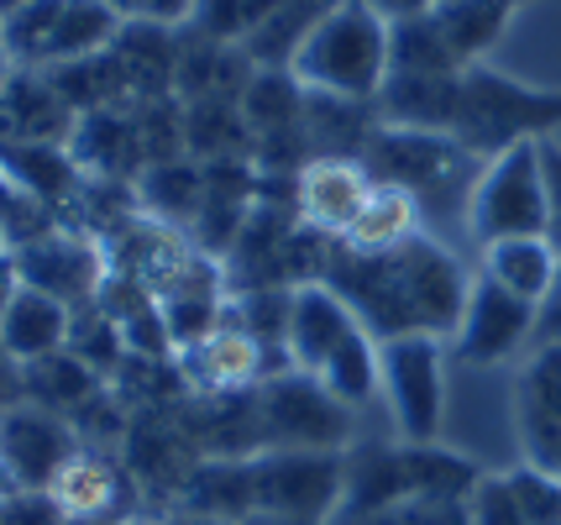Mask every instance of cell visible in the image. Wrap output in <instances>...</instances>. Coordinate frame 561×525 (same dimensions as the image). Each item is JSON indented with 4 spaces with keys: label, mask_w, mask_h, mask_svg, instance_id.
I'll return each mask as SVG.
<instances>
[{
    "label": "cell",
    "mask_w": 561,
    "mask_h": 525,
    "mask_svg": "<svg viewBox=\"0 0 561 525\" xmlns=\"http://www.w3.org/2000/svg\"><path fill=\"white\" fill-rule=\"evenodd\" d=\"M73 452H79L73 425L58 410H48V404L0 410V457H5V468L16 473L22 489H48Z\"/></svg>",
    "instance_id": "7c38bea8"
},
{
    "label": "cell",
    "mask_w": 561,
    "mask_h": 525,
    "mask_svg": "<svg viewBox=\"0 0 561 525\" xmlns=\"http://www.w3.org/2000/svg\"><path fill=\"white\" fill-rule=\"evenodd\" d=\"M483 278H493L499 289H510V295H519V300H530L540 310L561 278V252L546 237L493 242V248H483Z\"/></svg>",
    "instance_id": "7402d4cb"
},
{
    "label": "cell",
    "mask_w": 561,
    "mask_h": 525,
    "mask_svg": "<svg viewBox=\"0 0 561 525\" xmlns=\"http://www.w3.org/2000/svg\"><path fill=\"white\" fill-rule=\"evenodd\" d=\"M122 16L100 0H32L5 22V58L16 69H64L79 58H95L122 37Z\"/></svg>",
    "instance_id": "277c9868"
},
{
    "label": "cell",
    "mask_w": 561,
    "mask_h": 525,
    "mask_svg": "<svg viewBox=\"0 0 561 525\" xmlns=\"http://www.w3.org/2000/svg\"><path fill=\"white\" fill-rule=\"evenodd\" d=\"M467 521L472 525H530L510 478H478V489L467 494Z\"/></svg>",
    "instance_id": "836d02e7"
},
{
    "label": "cell",
    "mask_w": 561,
    "mask_h": 525,
    "mask_svg": "<svg viewBox=\"0 0 561 525\" xmlns=\"http://www.w3.org/2000/svg\"><path fill=\"white\" fill-rule=\"evenodd\" d=\"M48 494L58 500V510H64L69 521H95V515H122L126 483L105 452L79 447L69 463H64V473L48 483Z\"/></svg>",
    "instance_id": "cb8c5ba5"
},
{
    "label": "cell",
    "mask_w": 561,
    "mask_h": 525,
    "mask_svg": "<svg viewBox=\"0 0 561 525\" xmlns=\"http://www.w3.org/2000/svg\"><path fill=\"white\" fill-rule=\"evenodd\" d=\"M11 75H16V64H11V58H0V95H5V84H11Z\"/></svg>",
    "instance_id": "f6af8a7d"
},
{
    "label": "cell",
    "mask_w": 561,
    "mask_h": 525,
    "mask_svg": "<svg viewBox=\"0 0 561 525\" xmlns=\"http://www.w3.org/2000/svg\"><path fill=\"white\" fill-rule=\"evenodd\" d=\"M69 525H126L122 515H95V521H69Z\"/></svg>",
    "instance_id": "bcb514c9"
},
{
    "label": "cell",
    "mask_w": 561,
    "mask_h": 525,
    "mask_svg": "<svg viewBox=\"0 0 561 525\" xmlns=\"http://www.w3.org/2000/svg\"><path fill=\"white\" fill-rule=\"evenodd\" d=\"M0 525H69L48 489H22L11 504H0Z\"/></svg>",
    "instance_id": "d590c367"
},
{
    "label": "cell",
    "mask_w": 561,
    "mask_h": 525,
    "mask_svg": "<svg viewBox=\"0 0 561 525\" xmlns=\"http://www.w3.org/2000/svg\"><path fill=\"white\" fill-rule=\"evenodd\" d=\"M0 258H11V242H5V231H0Z\"/></svg>",
    "instance_id": "7dc6e473"
},
{
    "label": "cell",
    "mask_w": 561,
    "mask_h": 525,
    "mask_svg": "<svg viewBox=\"0 0 561 525\" xmlns=\"http://www.w3.org/2000/svg\"><path fill=\"white\" fill-rule=\"evenodd\" d=\"M331 525H472L467 500H399L373 515H336Z\"/></svg>",
    "instance_id": "d6a6232c"
},
{
    "label": "cell",
    "mask_w": 561,
    "mask_h": 525,
    "mask_svg": "<svg viewBox=\"0 0 561 525\" xmlns=\"http://www.w3.org/2000/svg\"><path fill=\"white\" fill-rule=\"evenodd\" d=\"M257 436L263 452H346L352 410L316 374H278L257 395Z\"/></svg>",
    "instance_id": "8992f818"
},
{
    "label": "cell",
    "mask_w": 561,
    "mask_h": 525,
    "mask_svg": "<svg viewBox=\"0 0 561 525\" xmlns=\"http://www.w3.org/2000/svg\"><path fill=\"white\" fill-rule=\"evenodd\" d=\"M546 142V137H540ZM540 142H514L478 174L467 195V231L493 248L510 237H546V174H540Z\"/></svg>",
    "instance_id": "5b68a950"
},
{
    "label": "cell",
    "mask_w": 561,
    "mask_h": 525,
    "mask_svg": "<svg viewBox=\"0 0 561 525\" xmlns=\"http://www.w3.org/2000/svg\"><path fill=\"white\" fill-rule=\"evenodd\" d=\"M346 494V452H257L252 504L299 521H336Z\"/></svg>",
    "instance_id": "ba28073f"
},
{
    "label": "cell",
    "mask_w": 561,
    "mask_h": 525,
    "mask_svg": "<svg viewBox=\"0 0 561 525\" xmlns=\"http://www.w3.org/2000/svg\"><path fill=\"white\" fill-rule=\"evenodd\" d=\"M289 75L316 95L378 101L389 79V16H378L367 0H336L299 43Z\"/></svg>",
    "instance_id": "7a4b0ae2"
},
{
    "label": "cell",
    "mask_w": 561,
    "mask_h": 525,
    "mask_svg": "<svg viewBox=\"0 0 561 525\" xmlns=\"http://www.w3.org/2000/svg\"><path fill=\"white\" fill-rule=\"evenodd\" d=\"M367 195H373V174L357 158H310L294 174V216L325 237H336V242L352 231Z\"/></svg>",
    "instance_id": "5bb4252c"
},
{
    "label": "cell",
    "mask_w": 561,
    "mask_h": 525,
    "mask_svg": "<svg viewBox=\"0 0 561 525\" xmlns=\"http://www.w3.org/2000/svg\"><path fill=\"white\" fill-rule=\"evenodd\" d=\"M26 5H32V0H0V22H11V16L26 11Z\"/></svg>",
    "instance_id": "ee69618b"
},
{
    "label": "cell",
    "mask_w": 561,
    "mask_h": 525,
    "mask_svg": "<svg viewBox=\"0 0 561 525\" xmlns=\"http://www.w3.org/2000/svg\"><path fill=\"white\" fill-rule=\"evenodd\" d=\"M389 75H462V64L451 58L431 11L389 22Z\"/></svg>",
    "instance_id": "f546056e"
},
{
    "label": "cell",
    "mask_w": 561,
    "mask_h": 525,
    "mask_svg": "<svg viewBox=\"0 0 561 525\" xmlns=\"http://www.w3.org/2000/svg\"><path fill=\"white\" fill-rule=\"evenodd\" d=\"M0 169L5 179L26 190V195H37L43 205H69L79 201V190H84V169L73 163L69 148H58V142H5L0 148Z\"/></svg>",
    "instance_id": "603a6c76"
},
{
    "label": "cell",
    "mask_w": 561,
    "mask_h": 525,
    "mask_svg": "<svg viewBox=\"0 0 561 525\" xmlns=\"http://www.w3.org/2000/svg\"><path fill=\"white\" fill-rule=\"evenodd\" d=\"M514 5H519V0H436L431 22L440 26L451 58H457L462 69H472V64H483V53L504 37Z\"/></svg>",
    "instance_id": "d4e9b609"
},
{
    "label": "cell",
    "mask_w": 561,
    "mask_h": 525,
    "mask_svg": "<svg viewBox=\"0 0 561 525\" xmlns=\"http://www.w3.org/2000/svg\"><path fill=\"white\" fill-rule=\"evenodd\" d=\"M32 374V384H37V404H48V410H69V404H79L84 395H90V374L95 368H84L79 357H43V363H32L26 368Z\"/></svg>",
    "instance_id": "1f68e13d"
},
{
    "label": "cell",
    "mask_w": 561,
    "mask_h": 525,
    "mask_svg": "<svg viewBox=\"0 0 561 525\" xmlns=\"http://www.w3.org/2000/svg\"><path fill=\"white\" fill-rule=\"evenodd\" d=\"M462 75H389L378 90V122L410 126V132H446L457 126Z\"/></svg>",
    "instance_id": "ac0fdd59"
},
{
    "label": "cell",
    "mask_w": 561,
    "mask_h": 525,
    "mask_svg": "<svg viewBox=\"0 0 561 525\" xmlns=\"http://www.w3.org/2000/svg\"><path fill=\"white\" fill-rule=\"evenodd\" d=\"M352 331H363L357 310L331 289V284H299L289 316V363L299 374H320L331 352L342 347Z\"/></svg>",
    "instance_id": "2e32d148"
},
{
    "label": "cell",
    "mask_w": 561,
    "mask_h": 525,
    "mask_svg": "<svg viewBox=\"0 0 561 525\" xmlns=\"http://www.w3.org/2000/svg\"><path fill=\"white\" fill-rule=\"evenodd\" d=\"M378 336L373 331H352L342 347L331 352V363L320 368V384L336 395V400L346 404V410H357V404H367L373 395H378V384H383V368H378Z\"/></svg>",
    "instance_id": "f1b7e54d"
},
{
    "label": "cell",
    "mask_w": 561,
    "mask_h": 525,
    "mask_svg": "<svg viewBox=\"0 0 561 525\" xmlns=\"http://www.w3.org/2000/svg\"><path fill=\"white\" fill-rule=\"evenodd\" d=\"M278 5H284V0H195L190 26H195V32H205V37H216V43L242 48L247 37L268 22Z\"/></svg>",
    "instance_id": "4dcf8cb0"
},
{
    "label": "cell",
    "mask_w": 561,
    "mask_h": 525,
    "mask_svg": "<svg viewBox=\"0 0 561 525\" xmlns=\"http://www.w3.org/2000/svg\"><path fill=\"white\" fill-rule=\"evenodd\" d=\"M16 494H22V483H16V473L5 468V457H0V504H11Z\"/></svg>",
    "instance_id": "b9f144b4"
},
{
    "label": "cell",
    "mask_w": 561,
    "mask_h": 525,
    "mask_svg": "<svg viewBox=\"0 0 561 525\" xmlns=\"http://www.w3.org/2000/svg\"><path fill=\"white\" fill-rule=\"evenodd\" d=\"M163 525H237V521H216V515H190V510H179V515Z\"/></svg>",
    "instance_id": "7bdbcfd3"
},
{
    "label": "cell",
    "mask_w": 561,
    "mask_h": 525,
    "mask_svg": "<svg viewBox=\"0 0 561 525\" xmlns=\"http://www.w3.org/2000/svg\"><path fill=\"white\" fill-rule=\"evenodd\" d=\"M383 368V400H389L399 442L431 447L440 436V410H446V352L440 336H393L378 347Z\"/></svg>",
    "instance_id": "52a82bcc"
},
{
    "label": "cell",
    "mask_w": 561,
    "mask_h": 525,
    "mask_svg": "<svg viewBox=\"0 0 561 525\" xmlns=\"http://www.w3.org/2000/svg\"><path fill=\"white\" fill-rule=\"evenodd\" d=\"M540 331H546V342H561V278L551 289V300L540 305Z\"/></svg>",
    "instance_id": "ab89813d"
},
{
    "label": "cell",
    "mask_w": 561,
    "mask_h": 525,
    "mask_svg": "<svg viewBox=\"0 0 561 525\" xmlns=\"http://www.w3.org/2000/svg\"><path fill=\"white\" fill-rule=\"evenodd\" d=\"M73 163L90 179H122V174H142V137H137V116L131 111H95V116H79L69 137Z\"/></svg>",
    "instance_id": "d6986e66"
},
{
    "label": "cell",
    "mask_w": 561,
    "mask_h": 525,
    "mask_svg": "<svg viewBox=\"0 0 561 525\" xmlns=\"http://www.w3.org/2000/svg\"><path fill=\"white\" fill-rule=\"evenodd\" d=\"M378 16H389V22H404V16H425V11H436V0H367Z\"/></svg>",
    "instance_id": "74e56055"
},
{
    "label": "cell",
    "mask_w": 561,
    "mask_h": 525,
    "mask_svg": "<svg viewBox=\"0 0 561 525\" xmlns=\"http://www.w3.org/2000/svg\"><path fill=\"white\" fill-rule=\"evenodd\" d=\"M540 331V310L519 300L510 289H499L493 278H472V295L457 321V357L462 363H504Z\"/></svg>",
    "instance_id": "8fae6325"
},
{
    "label": "cell",
    "mask_w": 561,
    "mask_h": 525,
    "mask_svg": "<svg viewBox=\"0 0 561 525\" xmlns=\"http://www.w3.org/2000/svg\"><path fill=\"white\" fill-rule=\"evenodd\" d=\"M105 11H116L122 22H147V26H184L195 0H100Z\"/></svg>",
    "instance_id": "e575fe53"
},
{
    "label": "cell",
    "mask_w": 561,
    "mask_h": 525,
    "mask_svg": "<svg viewBox=\"0 0 561 525\" xmlns=\"http://www.w3.org/2000/svg\"><path fill=\"white\" fill-rule=\"evenodd\" d=\"M0 58H5V22H0Z\"/></svg>",
    "instance_id": "c3c4849f"
},
{
    "label": "cell",
    "mask_w": 561,
    "mask_h": 525,
    "mask_svg": "<svg viewBox=\"0 0 561 525\" xmlns=\"http://www.w3.org/2000/svg\"><path fill=\"white\" fill-rule=\"evenodd\" d=\"M0 184H5V169H0Z\"/></svg>",
    "instance_id": "681fc988"
},
{
    "label": "cell",
    "mask_w": 561,
    "mask_h": 525,
    "mask_svg": "<svg viewBox=\"0 0 561 525\" xmlns=\"http://www.w3.org/2000/svg\"><path fill=\"white\" fill-rule=\"evenodd\" d=\"M0 126H5V142H58V148H69L79 111L64 101V90L43 69H16L5 95H0Z\"/></svg>",
    "instance_id": "e0dca14e"
},
{
    "label": "cell",
    "mask_w": 561,
    "mask_h": 525,
    "mask_svg": "<svg viewBox=\"0 0 561 525\" xmlns=\"http://www.w3.org/2000/svg\"><path fill=\"white\" fill-rule=\"evenodd\" d=\"M16 274H22L26 289L48 295V300L69 305V310H84V305H100L105 284H111V248L90 237V231H69L58 226L48 237L26 242L22 252H11Z\"/></svg>",
    "instance_id": "9c48e42d"
},
{
    "label": "cell",
    "mask_w": 561,
    "mask_h": 525,
    "mask_svg": "<svg viewBox=\"0 0 561 525\" xmlns=\"http://www.w3.org/2000/svg\"><path fill=\"white\" fill-rule=\"evenodd\" d=\"M561 122V90H530L510 75H493L483 64L462 69V101L451 137L467 152H510L514 142H540Z\"/></svg>",
    "instance_id": "3957f363"
},
{
    "label": "cell",
    "mask_w": 561,
    "mask_h": 525,
    "mask_svg": "<svg viewBox=\"0 0 561 525\" xmlns=\"http://www.w3.org/2000/svg\"><path fill=\"white\" fill-rule=\"evenodd\" d=\"M242 525H331V521H299V515H273V510H252Z\"/></svg>",
    "instance_id": "60d3db41"
},
{
    "label": "cell",
    "mask_w": 561,
    "mask_h": 525,
    "mask_svg": "<svg viewBox=\"0 0 561 525\" xmlns=\"http://www.w3.org/2000/svg\"><path fill=\"white\" fill-rule=\"evenodd\" d=\"M268 363H273L268 347L231 321H220L205 342H195L190 352H179V374H184V384L199 389V395H242L252 384L273 378ZM278 374H284V368H278Z\"/></svg>",
    "instance_id": "9a60e30c"
},
{
    "label": "cell",
    "mask_w": 561,
    "mask_h": 525,
    "mask_svg": "<svg viewBox=\"0 0 561 525\" xmlns=\"http://www.w3.org/2000/svg\"><path fill=\"white\" fill-rule=\"evenodd\" d=\"M514 421L530 468L561 478V342H540V352L525 363L514 389Z\"/></svg>",
    "instance_id": "4fadbf2b"
},
{
    "label": "cell",
    "mask_w": 561,
    "mask_h": 525,
    "mask_svg": "<svg viewBox=\"0 0 561 525\" xmlns=\"http://www.w3.org/2000/svg\"><path fill=\"white\" fill-rule=\"evenodd\" d=\"M325 284L357 310L363 331H373L378 342L457 331L462 305L472 295V278L457 269V258L425 237H415L399 252H383V258H363L336 242Z\"/></svg>",
    "instance_id": "6da1fadb"
},
{
    "label": "cell",
    "mask_w": 561,
    "mask_h": 525,
    "mask_svg": "<svg viewBox=\"0 0 561 525\" xmlns=\"http://www.w3.org/2000/svg\"><path fill=\"white\" fill-rule=\"evenodd\" d=\"M305 84L289 75V69H257L242 90V122L252 126V142L263 137H284V132H299L305 126Z\"/></svg>",
    "instance_id": "484cf974"
},
{
    "label": "cell",
    "mask_w": 561,
    "mask_h": 525,
    "mask_svg": "<svg viewBox=\"0 0 561 525\" xmlns=\"http://www.w3.org/2000/svg\"><path fill=\"white\" fill-rule=\"evenodd\" d=\"M540 174H546V242L561 252V142H540Z\"/></svg>",
    "instance_id": "8d00e7d4"
},
{
    "label": "cell",
    "mask_w": 561,
    "mask_h": 525,
    "mask_svg": "<svg viewBox=\"0 0 561 525\" xmlns=\"http://www.w3.org/2000/svg\"><path fill=\"white\" fill-rule=\"evenodd\" d=\"M415 237H420V195L399 190V184H373V195L357 210V221L342 237V248L363 252V258H383V252L410 248Z\"/></svg>",
    "instance_id": "44dd1931"
},
{
    "label": "cell",
    "mask_w": 561,
    "mask_h": 525,
    "mask_svg": "<svg viewBox=\"0 0 561 525\" xmlns=\"http://www.w3.org/2000/svg\"><path fill=\"white\" fill-rule=\"evenodd\" d=\"M142 210L163 221H190L205 210V163L199 158H169V163H147L137 174Z\"/></svg>",
    "instance_id": "83f0119b"
},
{
    "label": "cell",
    "mask_w": 561,
    "mask_h": 525,
    "mask_svg": "<svg viewBox=\"0 0 561 525\" xmlns=\"http://www.w3.org/2000/svg\"><path fill=\"white\" fill-rule=\"evenodd\" d=\"M190 515H216V521L242 525L257 504H252V457H220L190 473V494H184Z\"/></svg>",
    "instance_id": "4316f807"
},
{
    "label": "cell",
    "mask_w": 561,
    "mask_h": 525,
    "mask_svg": "<svg viewBox=\"0 0 561 525\" xmlns=\"http://www.w3.org/2000/svg\"><path fill=\"white\" fill-rule=\"evenodd\" d=\"M16 289H22L16 263H11V258H0V326H5V310H11V300H16Z\"/></svg>",
    "instance_id": "f35d334b"
},
{
    "label": "cell",
    "mask_w": 561,
    "mask_h": 525,
    "mask_svg": "<svg viewBox=\"0 0 561 525\" xmlns=\"http://www.w3.org/2000/svg\"><path fill=\"white\" fill-rule=\"evenodd\" d=\"M69 331H73V310L69 305L48 300L37 289H16V300L5 310V326H0V352L11 363H43V357H58L69 347Z\"/></svg>",
    "instance_id": "ffe728a7"
},
{
    "label": "cell",
    "mask_w": 561,
    "mask_h": 525,
    "mask_svg": "<svg viewBox=\"0 0 561 525\" xmlns=\"http://www.w3.org/2000/svg\"><path fill=\"white\" fill-rule=\"evenodd\" d=\"M472 158V152L446 137V132H410V126H378L367 137L363 148V163L373 184H399L410 195H425L431 184H440L446 174H457V163Z\"/></svg>",
    "instance_id": "30bf717a"
}]
</instances>
